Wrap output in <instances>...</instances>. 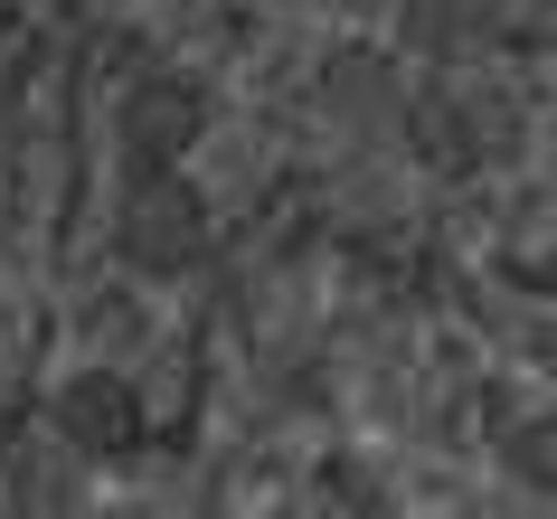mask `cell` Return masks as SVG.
Masks as SVG:
<instances>
[]
</instances>
